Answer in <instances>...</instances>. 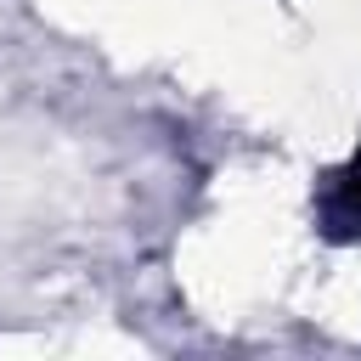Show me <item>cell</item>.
Returning a JSON list of instances; mask_svg holds the SVG:
<instances>
[{
  "instance_id": "1",
  "label": "cell",
  "mask_w": 361,
  "mask_h": 361,
  "mask_svg": "<svg viewBox=\"0 0 361 361\" xmlns=\"http://www.w3.org/2000/svg\"><path fill=\"white\" fill-rule=\"evenodd\" d=\"M322 231L333 243H355L361 237V152L333 175V186L322 197Z\"/></svg>"
}]
</instances>
